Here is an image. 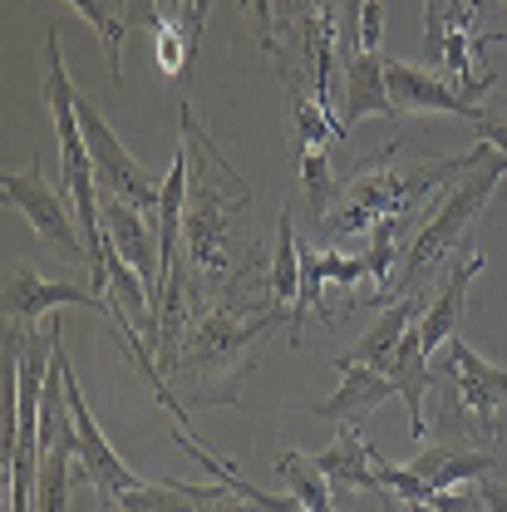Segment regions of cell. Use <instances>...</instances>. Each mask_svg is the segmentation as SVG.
Here are the masks:
<instances>
[{"label": "cell", "instance_id": "cell-30", "mask_svg": "<svg viewBox=\"0 0 507 512\" xmlns=\"http://www.w3.org/2000/svg\"><path fill=\"white\" fill-rule=\"evenodd\" d=\"M404 512H439L434 503H404Z\"/></svg>", "mask_w": 507, "mask_h": 512}, {"label": "cell", "instance_id": "cell-25", "mask_svg": "<svg viewBox=\"0 0 507 512\" xmlns=\"http://www.w3.org/2000/svg\"><path fill=\"white\" fill-rule=\"evenodd\" d=\"M252 10V35L261 45L266 60H281V45H276V0H242Z\"/></svg>", "mask_w": 507, "mask_h": 512}, {"label": "cell", "instance_id": "cell-17", "mask_svg": "<svg viewBox=\"0 0 507 512\" xmlns=\"http://www.w3.org/2000/svg\"><path fill=\"white\" fill-rule=\"evenodd\" d=\"M409 468H414L419 478H429L434 493H448V488L483 483V478L493 473V448H424Z\"/></svg>", "mask_w": 507, "mask_h": 512}, {"label": "cell", "instance_id": "cell-8", "mask_svg": "<svg viewBox=\"0 0 507 512\" xmlns=\"http://www.w3.org/2000/svg\"><path fill=\"white\" fill-rule=\"evenodd\" d=\"M64 394H69V414H74V444H79V468H84V478H89L99 493H109V498L128 493L138 478L128 473V463L114 453V444L104 439V429L94 424V414H89V404H84V389L74 380V370H64Z\"/></svg>", "mask_w": 507, "mask_h": 512}, {"label": "cell", "instance_id": "cell-13", "mask_svg": "<svg viewBox=\"0 0 507 512\" xmlns=\"http://www.w3.org/2000/svg\"><path fill=\"white\" fill-rule=\"evenodd\" d=\"M478 271H483V252H468L453 271H448L444 291L424 306V316H419V345L429 350V355H439L448 340H458V320H463V306H468V286L478 281Z\"/></svg>", "mask_w": 507, "mask_h": 512}, {"label": "cell", "instance_id": "cell-21", "mask_svg": "<svg viewBox=\"0 0 507 512\" xmlns=\"http://www.w3.org/2000/svg\"><path fill=\"white\" fill-rule=\"evenodd\" d=\"M271 301H276L281 311H296V301H301V242H296V227H291V207H281V222H276Z\"/></svg>", "mask_w": 507, "mask_h": 512}, {"label": "cell", "instance_id": "cell-20", "mask_svg": "<svg viewBox=\"0 0 507 512\" xmlns=\"http://www.w3.org/2000/svg\"><path fill=\"white\" fill-rule=\"evenodd\" d=\"M276 473L291 483V498L306 512H335V493H330L335 483L320 473V463L306 458L301 448H281V453H276Z\"/></svg>", "mask_w": 507, "mask_h": 512}, {"label": "cell", "instance_id": "cell-16", "mask_svg": "<svg viewBox=\"0 0 507 512\" xmlns=\"http://www.w3.org/2000/svg\"><path fill=\"white\" fill-rule=\"evenodd\" d=\"M424 316V306L414 301V296H404V301H389V311L380 316V325L355 345V350H345L340 360H350V365H370V370H384L389 375V365H394V355H399V345H404V335L419 325Z\"/></svg>", "mask_w": 507, "mask_h": 512}, {"label": "cell", "instance_id": "cell-15", "mask_svg": "<svg viewBox=\"0 0 507 512\" xmlns=\"http://www.w3.org/2000/svg\"><path fill=\"white\" fill-rule=\"evenodd\" d=\"M320 473L335 483V488H360V493H384L380 488V473H375V444L355 429V424H345L340 429V439L316 453Z\"/></svg>", "mask_w": 507, "mask_h": 512}, {"label": "cell", "instance_id": "cell-11", "mask_svg": "<svg viewBox=\"0 0 507 512\" xmlns=\"http://www.w3.org/2000/svg\"><path fill=\"white\" fill-rule=\"evenodd\" d=\"M104 237H109V247L124 256L128 266L153 286V296H158V281H163V261H158V237H153V227H148V217L124 202V197H114L109 192V202H104Z\"/></svg>", "mask_w": 507, "mask_h": 512}, {"label": "cell", "instance_id": "cell-22", "mask_svg": "<svg viewBox=\"0 0 507 512\" xmlns=\"http://www.w3.org/2000/svg\"><path fill=\"white\" fill-rule=\"evenodd\" d=\"M399 217H384L370 227V252H365V281H370V301H389L394 286V261H399Z\"/></svg>", "mask_w": 507, "mask_h": 512}, {"label": "cell", "instance_id": "cell-7", "mask_svg": "<svg viewBox=\"0 0 507 512\" xmlns=\"http://www.w3.org/2000/svg\"><path fill=\"white\" fill-rule=\"evenodd\" d=\"M79 128H84V138H89V158H94L99 188L114 192V197H124V202H133L138 212H158L163 188L133 163V153L114 138V128L104 124V114H99L84 94H79Z\"/></svg>", "mask_w": 507, "mask_h": 512}, {"label": "cell", "instance_id": "cell-3", "mask_svg": "<svg viewBox=\"0 0 507 512\" xmlns=\"http://www.w3.org/2000/svg\"><path fill=\"white\" fill-rule=\"evenodd\" d=\"M483 158H488V143L478 138L473 153H463V158H439V163H419V168H384V163H375L370 173L350 178L345 207H340L335 217H325V227H330L335 237H355V232H370L384 217H399V222H404V212H409L424 192L439 188V178L473 173Z\"/></svg>", "mask_w": 507, "mask_h": 512}, {"label": "cell", "instance_id": "cell-4", "mask_svg": "<svg viewBox=\"0 0 507 512\" xmlns=\"http://www.w3.org/2000/svg\"><path fill=\"white\" fill-rule=\"evenodd\" d=\"M503 178H507V158L488 143V158H483L458 188L444 192V202L429 212V222L419 227V237L409 242V252L399 256V276H394V286H389V301H404V296L453 252V242L473 227V217L488 207V197H493V188H498Z\"/></svg>", "mask_w": 507, "mask_h": 512}, {"label": "cell", "instance_id": "cell-9", "mask_svg": "<svg viewBox=\"0 0 507 512\" xmlns=\"http://www.w3.org/2000/svg\"><path fill=\"white\" fill-rule=\"evenodd\" d=\"M384 84H389V99H394L399 114H458V119H468V124H483V109H478L468 94L439 84V79H434L429 69H419V64L384 60Z\"/></svg>", "mask_w": 507, "mask_h": 512}, {"label": "cell", "instance_id": "cell-26", "mask_svg": "<svg viewBox=\"0 0 507 512\" xmlns=\"http://www.w3.org/2000/svg\"><path fill=\"white\" fill-rule=\"evenodd\" d=\"M380 40H384V0H365L360 25H355V50L380 55Z\"/></svg>", "mask_w": 507, "mask_h": 512}, {"label": "cell", "instance_id": "cell-24", "mask_svg": "<svg viewBox=\"0 0 507 512\" xmlns=\"http://www.w3.org/2000/svg\"><path fill=\"white\" fill-rule=\"evenodd\" d=\"M301 178H306L311 212L325 222V202H330V192H335V173H330V153H325V148H301Z\"/></svg>", "mask_w": 507, "mask_h": 512}, {"label": "cell", "instance_id": "cell-28", "mask_svg": "<svg viewBox=\"0 0 507 512\" xmlns=\"http://www.w3.org/2000/svg\"><path fill=\"white\" fill-rule=\"evenodd\" d=\"M478 493H483L488 512H507V483H478Z\"/></svg>", "mask_w": 507, "mask_h": 512}, {"label": "cell", "instance_id": "cell-12", "mask_svg": "<svg viewBox=\"0 0 507 512\" xmlns=\"http://www.w3.org/2000/svg\"><path fill=\"white\" fill-rule=\"evenodd\" d=\"M335 370H340V389H335L330 399L311 404L306 414L330 419V424H350V419H360V414H375L384 399H394V394H399V389H394V380H389L384 370L350 365V360H340V355H335Z\"/></svg>", "mask_w": 507, "mask_h": 512}, {"label": "cell", "instance_id": "cell-5", "mask_svg": "<svg viewBox=\"0 0 507 512\" xmlns=\"http://www.w3.org/2000/svg\"><path fill=\"white\" fill-rule=\"evenodd\" d=\"M0 192H5L10 207H20V212L30 217V227H35L45 242H55L64 256H84V261H89L84 232H79V217H69V207H64V192L69 188L45 178L40 158H30L25 173H5V178H0Z\"/></svg>", "mask_w": 507, "mask_h": 512}, {"label": "cell", "instance_id": "cell-29", "mask_svg": "<svg viewBox=\"0 0 507 512\" xmlns=\"http://www.w3.org/2000/svg\"><path fill=\"white\" fill-rule=\"evenodd\" d=\"M207 5H212V0H192V10H188V35L192 40L202 35V15H207Z\"/></svg>", "mask_w": 507, "mask_h": 512}, {"label": "cell", "instance_id": "cell-31", "mask_svg": "<svg viewBox=\"0 0 507 512\" xmlns=\"http://www.w3.org/2000/svg\"><path fill=\"white\" fill-rule=\"evenodd\" d=\"M109 512H124V508H119V503H114V508H109Z\"/></svg>", "mask_w": 507, "mask_h": 512}, {"label": "cell", "instance_id": "cell-6", "mask_svg": "<svg viewBox=\"0 0 507 512\" xmlns=\"http://www.w3.org/2000/svg\"><path fill=\"white\" fill-rule=\"evenodd\" d=\"M448 380L458 389V404L468 409L478 439L493 448V439L507 429V370L488 365L483 355L468 350V340H448Z\"/></svg>", "mask_w": 507, "mask_h": 512}, {"label": "cell", "instance_id": "cell-14", "mask_svg": "<svg viewBox=\"0 0 507 512\" xmlns=\"http://www.w3.org/2000/svg\"><path fill=\"white\" fill-rule=\"evenodd\" d=\"M394 119V99H389V84H384V60L370 50H355L345 55V89H340V124H360V119Z\"/></svg>", "mask_w": 507, "mask_h": 512}, {"label": "cell", "instance_id": "cell-23", "mask_svg": "<svg viewBox=\"0 0 507 512\" xmlns=\"http://www.w3.org/2000/svg\"><path fill=\"white\" fill-rule=\"evenodd\" d=\"M375 473H380V488L384 493H394L399 503H434V483H429V478H419L414 468L389 463L380 448H375Z\"/></svg>", "mask_w": 507, "mask_h": 512}, {"label": "cell", "instance_id": "cell-18", "mask_svg": "<svg viewBox=\"0 0 507 512\" xmlns=\"http://www.w3.org/2000/svg\"><path fill=\"white\" fill-rule=\"evenodd\" d=\"M217 483H133L128 493H119L114 503L124 512H207Z\"/></svg>", "mask_w": 507, "mask_h": 512}, {"label": "cell", "instance_id": "cell-2", "mask_svg": "<svg viewBox=\"0 0 507 512\" xmlns=\"http://www.w3.org/2000/svg\"><path fill=\"white\" fill-rule=\"evenodd\" d=\"M45 99H50V114H55V133H60V183L74 197V217H79V232H84V247H89V271H94V291L104 296L109 306V237H104V207H99V173H94V158H89V138L79 128V89L69 84V69H64V45L60 30L45 35Z\"/></svg>", "mask_w": 507, "mask_h": 512}, {"label": "cell", "instance_id": "cell-1", "mask_svg": "<svg viewBox=\"0 0 507 512\" xmlns=\"http://www.w3.org/2000/svg\"><path fill=\"white\" fill-rule=\"evenodd\" d=\"M183 143H188V212H183V242L202 286L222 281L232 266V217L252 202V188L237 178V168L212 148V138L197 128L183 104Z\"/></svg>", "mask_w": 507, "mask_h": 512}, {"label": "cell", "instance_id": "cell-10", "mask_svg": "<svg viewBox=\"0 0 507 512\" xmlns=\"http://www.w3.org/2000/svg\"><path fill=\"white\" fill-rule=\"evenodd\" d=\"M60 306H84V311H104V296L99 291H84V286H55V281H40L30 271V261H15L5 271V320L10 325H35L45 311H60Z\"/></svg>", "mask_w": 507, "mask_h": 512}, {"label": "cell", "instance_id": "cell-19", "mask_svg": "<svg viewBox=\"0 0 507 512\" xmlns=\"http://www.w3.org/2000/svg\"><path fill=\"white\" fill-rule=\"evenodd\" d=\"M104 40V55H109V79L124 84V40L133 30V15H128V0H69Z\"/></svg>", "mask_w": 507, "mask_h": 512}, {"label": "cell", "instance_id": "cell-27", "mask_svg": "<svg viewBox=\"0 0 507 512\" xmlns=\"http://www.w3.org/2000/svg\"><path fill=\"white\" fill-rule=\"evenodd\" d=\"M478 138H483V143H493V148H498V153L507 158V109H493V114L483 109V124H478Z\"/></svg>", "mask_w": 507, "mask_h": 512}, {"label": "cell", "instance_id": "cell-32", "mask_svg": "<svg viewBox=\"0 0 507 512\" xmlns=\"http://www.w3.org/2000/svg\"><path fill=\"white\" fill-rule=\"evenodd\" d=\"M503 40H507V30H503Z\"/></svg>", "mask_w": 507, "mask_h": 512}]
</instances>
